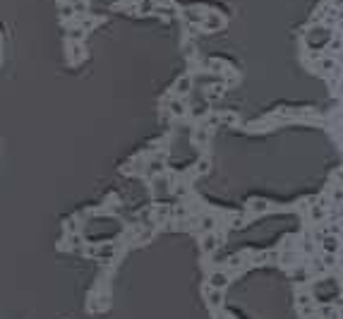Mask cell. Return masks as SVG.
Returning a JSON list of instances; mask_svg holds the SVG:
<instances>
[{
	"label": "cell",
	"mask_w": 343,
	"mask_h": 319,
	"mask_svg": "<svg viewBox=\"0 0 343 319\" xmlns=\"http://www.w3.org/2000/svg\"><path fill=\"white\" fill-rule=\"evenodd\" d=\"M207 300H209L211 307H219L223 302V293L219 290V288H211V290H207Z\"/></svg>",
	"instance_id": "2"
},
{
	"label": "cell",
	"mask_w": 343,
	"mask_h": 319,
	"mask_svg": "<svg viewBox=\"0 0 343 319\" xmlns=\"http://www.w3.org/2000/svg\"><path fill=\"white\" fill-rule=\"evenodd\" d=\"M96 254H99V257H106V259H111L113 254H115V247H111V245H106V247H99V250H96Z\"/></svg>",
	"instance_id": "3"
},
{
	"label": "cell",
	"mask_w": 343,
	"mask_h": 319,
	"mask_svg": "<svg viewBox=\"0 0 343 319\" xmlns=\"http://www.w3.org/2000/svg\"><path fill=\"white\" fill-rule=\"evenodd\" d=\"M310 319H319V317H310Z\"/></svg>",
	"instance_id": "10"
},
{
	"label": "cell",
	"mask_w": 343,
	"mask_h": 319,
	"mask_svg": "<svg viewBox=\"0 0 343 319\" xmlns=\"http://www.w3.org/2000/svg\"><path fill=\"white\" fill-rule=\"evenodd\" d=\"M216 242H219V238H216V235H207V238H204V250H207V252H211V250L216 247Z\"/></svg>",
	"instance_id": "5"
},
{
	"label": "cell",
	"mask_w": 343,
	"mask_h": 319,
	"mask_svg": "<svg viewBox=\"0 0 343 319\" xmlns=\"http://www.w3.org/2000/svg\"><path fill=\"white\" fill-rule=\"evenodd\" d=\"M209 283H211V288L223 290V288L228 286V274H223V271H214V274L209 276Z\"/></svg>",
	"instance_id": "1"
},
{
	"label": "cell",
	"mask_w": 343,
	"mask_h": 319,
	"mask_svg": "<svg viewBox=\"0 0 343 319\" xmlns=\"http://www.w3.org/2000/svg\"><path fill=\"white\" fill-rule=\"evenodd\" d=\"M324 250H326V252H336V250H338V240H336V238H326V240H324Z\"/></svg>",
	"instance_id": "4"
},
{
	"label": "cell",
	"mask_w": 343,
	"mask_h": 319,
	"mask_svg": "<svg viewBox=\"0 0 343 319\" xmlns=\"http://www.w3.org/2000/svg\"><path fill=\"white\" fill-rule=\"evenodd\" d=\"M188 89H190V82H188V79H183V82L178 84V91H188Z\"/></svg>",
	"instance_id": "8"
},
{
	"label": "cell",
	"mask_w": 343,
	"mask_h": 319,
	"mask_svg": "<svg viewBox=\"0 0 343 319\" xmlns=\"http://www.w3.org/2000/svg\"><path fill=\"white\" fill-rule=\"evenodd\" d=\"M266 207H269V204H266L264 199H257L255 204H252V209L255 211H266Z\"/></svg>",
	"instance_id": "6"
},
{
	"label": "cell",
	"mask_w": 343,
	"mask_h": 319,
	"mask_svg": "<svg viewBox=\"0 0 343 319\" xmlns=\"http://www.w3.org/2000/svg\"><path fill=\"white\" fill-rule=\"evenodd\" d=\"M219 319H231V317H219Z\"/></svg>",
	"instance_id": "9"
},
{
	"label": "cell",
	"mask_w": 343,
	"mask_h": 319,
	"mask_svg": "<svg viewBox=\"0 0 343 319\" xmlns=\"http://www.w3.org/2000/svg\"><path fill=\"white\" fill-rule=\"evenodd\" d=\"M321 317H326V319L336 317V314H333V307H324V309H321Z\"/></svg>",
	"instance_id": "7"
}]
</instances>
